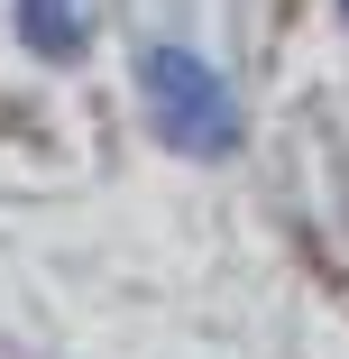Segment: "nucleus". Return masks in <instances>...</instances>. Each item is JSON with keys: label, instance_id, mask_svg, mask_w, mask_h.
I'll return each mask as SVG.
<instances>
[{"label": "nucleus", "instance_id": "nucleus-1", "mask_svg": "<svg viewBox=\"0 0 349 359\" xmlns=\"http://www.w3.org/2000/svg\"><path fill=\"white\" fill-rule=\"evenodd\" d=\"M138 93H148V120H157L166 148H184V157H230L239 148V102L193 46H148L138 55Z\"/></svg>", "mask_w": 349, "mask_h": 359}, {"label": "nucleus", "instance_id": "nucleus-2", "mask_svg": "<svg viewBox=\"0 0 349 359\" xmlns=\"http://www.w3.org/2000/svg\"><path fill=\"white\" fill-rule=\"evenodd\" d=\"M19 37L37 55H83V0H19Z\"/></svg>", "mask_w": 349, "mask_h": 359}, {"label": "nucleus", "instance_id": "nucleus-3", "mask_svg": "<svg viewBox=\"0 0 349 359\" xmlns=\"http://www.w3.org/2000/svg\"><path fill=\"white\" fill-rule=\"evenodd\" d=\"M340 10H349V0H340Z\"/></svg>", "mask_w": 349, "mask_h": 359}]
</instances>
